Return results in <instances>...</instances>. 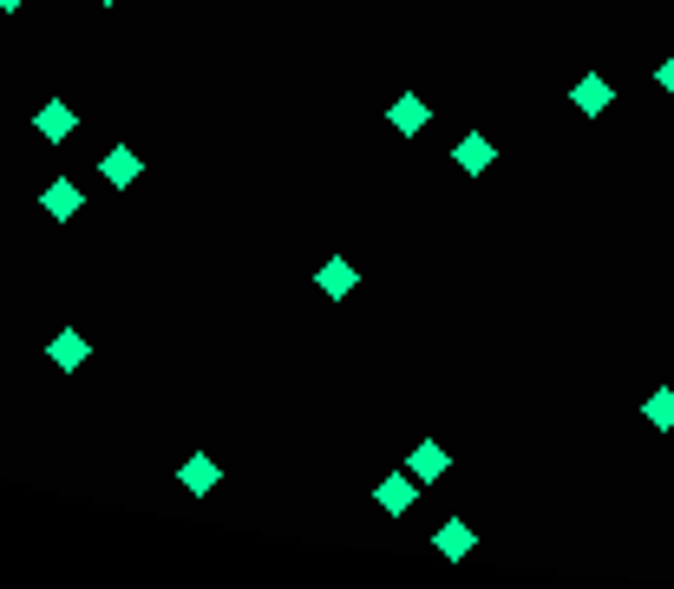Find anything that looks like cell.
Returning a JSON list of instances; mask_svg holds the SVG:
<instances>
[{"mask_svg":"<svg viewBox=\"0 0 674 589\" xmlns=\"http://www.w3.org/2000/svg\"><path fill=\"white\" fill-rule=\"evenodd\" d=\"M374 505L386 517H406L413 505H419V478H413V472H386V478L374 485Z\"/></svg>","mask_w":674,"mask_h":589,"instance_id":"obj_1","label":"cell"},{"mask_svg":"<svg viewBox=\"0 0 674 589\" xmlns=\"http://www.w3.org/2000/svg\"><path fill=\"white\" fill-rule=\"evenodd\" d=\"M33 132H40L46 145H66V138L79 132V112L66 105V99H46V105L33 112Z\"/></svg>","mask_w":674,"mask_h":589,"instance_id":"obj_2","label":"cell"},{"mask_svg":"<svg viewBox=\"0 0 674 589\" xmlns=\"http://www.w3.org/2000/svg\"><path fill=\"white\" fill-rule=\"evenodd\" d=\"M98 177H105L112 190H132V184L145 177V157H138L132 145H112L105 157H98Z\"/></svg>","mask_w":674,"mask_h":589,"instance_id":"obj_3","label":"cell"},{"mask_svg":"<svg viewBox=\"0 0 674 589\" xmlns=\"http://www.w3.org/2000/svg\"><path fill=\"white\" fill-rule=\"evenodd\" d=\"M177 485H184L190 498H210V492L224 485V465H217V458H204V452H190V458L177 465Z\"/></svg>","mask_w":674,"mask_h":589,"instance_id":"obj_4","label":"cell"},{"mask_svg":"<svg viewBox=\"0 0 674 589\" xmlns=\"http://www.w3.org/2000/svg\"><path fill=\"white\" fill-rule=\"evenodd\" d=\"M40 210H46L53 223H73L79 210H85V190H79L73 177H53V184L40 190Z\"/></svg>","mask_w":674,"mask_h":589,"instance_id":"obj_5","label":"cell"},{"mask_svg":"<svg viewBox=\"0 0 674 589\" xmlns=\"http://www.w3.org/2000/svg\"><path fill=\"white\" fill-rule=\"evenodd\" d=\"M570 105H577L583 118H602V112L615 105V85H609V79H602V73H583V79H577V85H570Z\"/></svg>","mask_w":674,"mask_h":589,"instance_id":"obj_6","label":"cell"},{"mask_svg":"<svg viewBox=\"0 0 674 589\" xmlns=\"http://www.w3.org/2000/svg\"><path fill=\"white\" fill-rule=\"evenodd\" d=\"M386 125H393V132H406V138H413V132H426V125H433V105H426V99H419V92H400V99H393V105H386Z\"/></svg>","mask_w":674,"mask_h":589,"instance_id":"obj_7","label":"cell"},{"mask_svg":"<svg viewBox=\"0 0 674 589\" xmlns=\"http://www.w3.org/2000/svg\"><path fill=\"white\" fill-rule=\"evenodd\" d=\"M46 361H53L60 373H79L85 361H92V341H85L79 328H60V334H53V348H46Z\"/></svg>","mask_w":674,"mask_h":589,"instance_id":"obj_8","label":"cell"},{"mask_svg":"<svg viewBox=\"0 0 674 589\" xmlns=\"http://www.w3.org/2000/svg\"><path fill=\"white\" fill-rule=\"evenodd\" d=\"M406 472H413L419 485H439V478H446V472H452V452H446V445H439V440H419V452L406 458Z\"/></svg>","mask_w":674,"mask_h":589,"instance_id":"obj_9","label":"cell"},{"mask_svg":"<svg viewBox=\"0 0 674 589\" xmlns=\"http://www.w3.org/2000/svg\"><path fill=\"white\" fill-rule=\"evenodd\" d=\"M452 164H458V170H465V177H485V170H491V164H498V145H491V138H478V132H471V138H458V145H452Z\"/></svg>","mask_w":674,"mask_h":589,"instance_id":"obj_10","label":"cell"},{"mask_svg":"<svg viewBox=\"0 0 674 589\" xmlns=\"http://www.w3.org/2000/svg\"><path fill=\"white\" fill-rule=\"evenodd\" d=\"M433 550H439V557H471V550H478V530H471L465 517H446V524L433 530Z\"/></svg>","mask_w":674,"mask_h":589,"instance_id":"obj_11","label":"cell"},{"mask_svg":"<svg viewBox=\"0 0 674 589\" xmlns=\"http://www.w3.org/2000/svg\"><path fill=\"white\" fill-rule=\"evenodd\" d=\"M321 294H328V301L354 294V262H348V256H328V262H321Z\"/></svg>","mask_w":674,"mask_h":589,"instance_id":"obj_12","label":"cell"},{"mask_svg":"<svg viewBox=\"0 0 674 589\" xmlns=\"http://www.w3.org/2000/svg\"><path fill=\"white\" fill-rule=\"evenodd\" d=\"M642 420H649L655 433H674V386H655V393L642 400Z\"/></svg>","mask_w":674,"mask_h":589,"instance_id":"obj_13","label":"cell"},{"mask_svg":"<svg viewBox=\"0 0 674 589\" xmlns=\"http://www.w3.org/2000/svg\"><path fill=\"white\" fill-rule=\"evenodd\" d=\"M655 85H662V92H668V99H674V53H668V60H662V66H655Z\"/></svg>","mask_w":674,"mask_h":589,"instance_id":"obj_14","label":"cell"},{"mask_svg":"<svg viewBox=\"0 0 674 589\" xmlns=\"http://www.w3.org/2000/svg\"><path fill=\"white\" fill-rule=\"evenodd\" d=\"M20 7H27V0H0V13H20Z\"/></svg>","mask_w":674,"mask_h":589,"instance_id":"obj_15","label":"cell"},{"mask_svg":"<svg viewBox=\"0 0 674 589\" xmlns=\"http://www.w3.org/2000/svg\"><path fill=\"white\" fill-rule=\"evenodd\" d=\"M98 7H118V0H98Z\"/></svg>","mask_w":674,"mask_h":589,"instance_id":"obj_16","label":"cell"}]
</instances>
